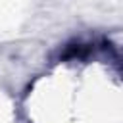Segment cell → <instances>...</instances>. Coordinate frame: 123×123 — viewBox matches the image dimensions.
Listing matches in <instances>:
<instances>
[{"mask_svg":"<svg viewBox=\"0 0 123 123\" xmlns=\"http://www.w3.org/2000/svg\"><path fill=\"white\" fill-rule=\"evenodd\" d=\"M106 46H98L94 42H71L65 46L62 60H86L96 54V50H102Z\"/></svg>","mask_w":123,"mask_h":123,"instance_id":"6da1fadb","label":"cell"}]
</instances>
